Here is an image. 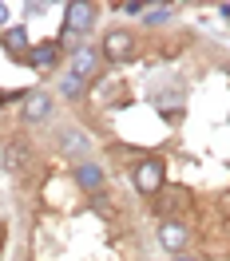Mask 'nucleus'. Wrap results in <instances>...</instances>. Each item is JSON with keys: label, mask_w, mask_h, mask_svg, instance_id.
<instances>
[{"label": "nucleus", "mask_w": 230, "mask_h": 261, "mask_svg": "<svg viewBox=\"0 0 230 261\" xmlns=\"http://www.w3.org/2000/svg\"><path fill=\"white\" fill-rule=\"evenodd\" d=\"M99 60H103V51H99L96 44H83V48H76V56H72V71H67V75H76V80L87 83L91 75H96Z\"/></svg>", "instance_id": "39448f33"}, {"label": "nucleus", "mask_w": 230, "mask_h": 261, "mask_svg": "<svg viewBox=\"0 0 230 261\" xmlns=\"http://www.w3.org/2000/svg\"><path fill=\"white\" fill-rule=\"evenodd\" d=\"M218 12H222V20H230V4H222V8H218Z\"/></svg>", "instance_id": "f3484780"}, {"label": "nucleus", "mask_w": 230, "mask_h": 261, "mask_svg": "<svg viewBox=\"0 0 230 261\" xmlns=\"http://www.w3.org/2000/svg\"><path fill=\"white\" fill-rule=\"evenodd\" d=\"M119 12H127V16H139V12H147V4H143V0H127V4H119Z\"/></svg>", "instance_id": "2eb2a0df"}, {"label": "nucleus", "mask_w": 230, "mask_h": 261, "mask_svg": "<svg viewBox=\"0 0 230 261\" xmlns=\"http://www.w3.org/2000/svg\"><path fill=\"white\" fill-rule=\"evenodd\" d=\"M28 64L32 67H52L56 64V44H40V48L28 51Z\"/></svg>", "instance_id": "9b49d317"}, {"label": "nucleus", "mask_w": 230, "mask_h": 261, "mask_svg": "<svg viewBox=\"0 0 230 261\" xmlns=\"http://www.w3.org/2000/svg\"><path fill=\"white\" fill-rule=\"evenodd\" d=\"M4 24H8V4L0 0V28H4Z\"/></svg>", "instance_id": "dca6fc26"}, {"label": "nucleus", "mask_w": 230, "mask_h": 261, "mask_svg": "<svg viewBox=\"0 0 230 261\" xmlns=\"http://www.w3.org/2000/svg\"><path fill=\"white\" fill-rule=\"evenodd\" d=\"M0 44H4V51H8V56L24 60V51H28V32H24V28H8Z\"/></svg>", "instance_id": "1a4fd4ad"}, {"label": "nucleus", "mask_w": 230, "mask_h": 261, "mask_svg": "<svg viewBox=\"0 0 230 261\" xmlns=\"http://www.w3.org/2000/svg\"><path fill=\"white\" fill-rule=\"evenodd\" d=\"M48 115H52V95L36 91V95L24 99V123H44Z\"/></svg>", "instance_id": "6e6552de"}, {"label": "nucleus", "mask_w": 230, "mask_h": 261, "mask_svg": "<svg viewBox=\"0 0 230 261\" xmlns=\"http://www.w3.org/2000/svg\"><path fill=\"white\" fill-rule=\"evenodd\" d=\"M99 51H103L107 60H115V64H123V60L135 51V36L127 32V28H111V32L103 36V48Z\"/></svg>", "instance_id": "20e7f679"}, {"label": "nucleus", "mask_w": 230, "mask_h": 261, "mask_svg": "<svg viewBox=\"0 0 230 261\" xmlns=\"http://www.w3.org/2000/svg\"><path fill=\"white\" fill-rule=\"evenodd\" d=\"M131 182H135V190H139L143 198H155L167 186V166H163V159H143V163L131 170Z\"/></svg>", "instance_id": "f257e3e1"}, {"label": "nucleus", "mask_w": 230, "mask_h": 261, "mask_svg": "<svg viewBox=\"0 0 230 261\" xmlns=\"http://www.w3.org/2000/svg\"><path fill=\"white\" fill-rule=\"evenodd\" d=\"M155 198H159V202H155V210L171 214V210H175V206H182V198H187V194H182V190H171V194H163V190H159V194H155Z\"/></svg>", "instance_id": "f8f14e48"}, {"label": "nucleus", "mask_w": 230, "mask_h": 261, "mask_svg": "<svg viewBox=\"0 0 230 261\" xmlns=\"http://www.w3.org/2000/svg\"><path fill=\"white\" fill-rule=\"evenodd\" d=\"M60 91H64V99H80V95H83V80H76V75H64Z\"/></svg>", "instance_id": "ddd939ff"}, {"label": "nucleus", "mask_w": 230, "mask_h": 261, "mask_svg": "<svg viewBox=\"0 0 230 261\" xmlns=\"http://www.w3.org/2000/svg\"><path fill=\"white\" fill-rule=\"evenodd\" d=\"M0 159H4V170H8V174H20L24 166L32 163V147H28L24 139H12V143L4 147V154H0Z\"/></svg>", "instance_id": "423d86ee"}, {"label": "nucleus", "mask_w": 230, "mask_h": 261, "mask_svg": "<svg viewBox=\"0 0 230 261\" xmlns=\"http://www.w3.org/2000/svg\"><path fill=\"white\" fill-rule=\"evenodd\" d=\"M175 261H198V257H187V253H179V257H175Z\"/></svg>", "instance_id": "a211bd4d"}, {"label": "nucleus", "mask_w": 230, "mask_h": 261, "mask_svg": "<svg viewBox=\"0 0 230 261\" xmlns=\"http://www.w3.org/2000/svg\"><path fill=\"white\" fill-rule=\"evenodd\" d=\"M103 166L99 163H80L76 166V182H80V190H87V194H99L103 190Z\"/></svg>", "instance_id": "0eeeda50"}, {"label": "nucleus", "mask_w": 230, "mask_h": 261, "mask_svg": "<svg viewBox=\"0 0 230 261\" xmlns=\"http://www.w3.org/2000/svg\"><path fill=\"white\" fill-rule=\"evenodd\" d=\"M60 147H64V154H83V150H87V135L72 127V130L60 135Z\"/></svg>", "instance_id": "9d476101"}, {"label": "nucleus", "mask_w": 230, "mask_h": 261, "mask_svg": "<svg viewBox=\"0 0 230 261\" xmlns=\"http://www.w3.org/2000/svg\"><path fill=\"white\" fill-rule=\"evenodd\" d=\"M159 245H163L167 253H175V257H179L182 249L191 245V229L182 226L179 218H167L163 226H159Z\"/></svg>", "instance_id": "7ed1b4c3"}, {"label": "nucleus", "mask_w": 230, "mask_h": 261, "mask_svg": "<svg viewBox=\"0 0 230 261\" xmlns=\"http://www.w3.org/2000/svg\"><path fill=\"white\" fill-rule=\"evenodd\" d=\"M91 24H96V4H87V0L64 4V32H87Z\"/></svg>", "instance_id": "f03ea898"}, {"label": "nucleus", "mask_w": 230, "mask_h": 261, "mask_svg": "<svg viewBox=\"0 0 230 261\" xmlns=\"http://www.w3.org/2000/svg\"><path fill=\"white\" fill-rule=\"evenodd\" d=\"M163 20H171V4H151L147 8V24H163Z\"/></svg>", "instance_id": "4468645a"}]
</instances>
